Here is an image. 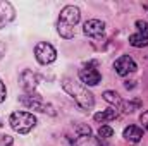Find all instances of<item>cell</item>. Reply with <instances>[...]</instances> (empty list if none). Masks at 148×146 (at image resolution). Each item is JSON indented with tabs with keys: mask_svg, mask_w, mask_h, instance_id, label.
I'll use <instances>...</instances> for the list:
<instances>
[{
	"mask_svg": "<svg viewBox=\"0 0 148 146\" xmlns=\"http://www.w3.org/2000/svg\"><path fill=\"white\" fill-rule=\"evenodd\" d=\"M74 145L76 146H103L102 141H100V138L91 136V132H90V134H79V136L76 138Z\"/></svg>",
	"mask_w": 148,
	"mask_h": 146,
	"instance_id": "obj_12",
	"label": "cell"
},
{
	"mask_svg": "<svg viewBox=\"0 0 148 146\" xmlns=\"http://www.w3.org/2000/svg\"><path fill=\"white\" fill-rule=\"evenodd\" d=\"M19 102H21L26 108L36 110V112H41V113H48V115H55V113H57L55 108H53L50 103L43 102V98H41L40 95H23V96H19Z\"/></svg>",
	"mask_w": 148,
	"mask_h": 146,
	"instance_id": "obj_4",
	"label": "cell"
},
{
	"mask_svg": "<svg viewBox=\"0 0 148 146\" xmlns=\"http://www.w3.org/2000/svg\"><path fill=\"white\" fill-rule=\"evenodd\" d=\"M112 134H114V129H112L110 126H102V127L98 129V138H100V139L112 138Z\"/></svg>",
	"mask_w": 148,
	"mask_h": 146,
	"instance_id": "obj_16",
	"label": "cell"
},
{
	"mask_svg": "<svg viewBox=\"0 0 148 146\" xmlns=\"http://www.w3.org/2000/svg\"><path fill=\"white\" fill-rule=\"evenodd\" d=\"M62 88H64V91L83 110H91L95 107V96H93V93H90L83 84L76 83V81L69 79V77H64L62 79Z\"/></svg>",
	"mask_w": 148,
	"mask_h": 146,
	"instance_id": "obj_1",
	"label": "cell"
},
{
	"mask_svg": "<svg viewBox=\"0 0 148 146\" xmlns=\"http://www.w3.org/2000/svg\"><path fill=\"white\" fill-rule=\"evenodd\" d=\"M83 33H84L86 36H90V38L102 36V35L105 33V23H102V21H98V19H90V21L84 23Z\"/></svg>",
	"mask_w": 148,
	"mask_h": 146,
	"instance_id": "obj_8",
	"label": "cell"
},
{
	"mask_svg": "<svg viewBox=\"0 0 148 146\" xmlns=\"http://www.w3.org/2000/svg\"><path fill=\"white\" fill-rule=\"evenodd\" d=\"M35 57H36V60L41 65H48V64H52L57 59V50L50 43L40 41L35 46Z\"/></svg>",
	"mask_w": 148,
	"mask_h": 146,
	"instance_id": "obj_6",
	"label": "cell"
},
{
	"mask_svg": "<svg viewBox=\"0 0 148 146\" xmlns=\"http://www.w3.org/2000/svg\"><path fill=\"white\" fill-rule=\"evenodd\" d=\"M14 139L9 134H0V146H12Z\"/></svg>",
	"mask_w": 148,
	"mask_h": 146,
	"instance_id": "obj_18",
	"label": "cell"
},
{
	"mask_svg": "<svg viewBox=\"0 0 148 146\" xmlns=\"http://www.w3.org/2000/svg\"><path fill=\"white\" fill-rule=\"evenodd\" d=\"M21 86H23V89L28 93V95H33V91L36 89L38 86V77L36 74L33 72V71H29V69H26V71H23L21 72Z\"/></svg>",
	"mask_w": 148,
	"mask_h": 146,
	"instance_id": "obj_9",
	"label": "cell"
},
{
	"mask_svg": "<svg viewBox=\"0 0 148 146\" xmlns=\"http://www.w3.org/2000/svg\"><path fill=\"white\" fill-rule=\"evenodd\" d=\"M5 98H7V88H5L3 81L0 79V103H2V102H5Z\"/></svg>",
	"mask_w": 148,
	"mask_h": 146,
	"instance_id": "obj_19",
	"label": "cell"
},
{
	"mask_svg": "<svg viewBox=\"0 0 148 146\" xmlns=\"http://www.w3.org/2000/svg\"><path fill=\"white\" fill-rule=\"evenodd\" d=\"M0 127H2V119H0Z\"/></svg>",
	"mask_w": 148,
	"mask_h": 146,
	"instance_id": "obj_22",
	"label": "cell"
},
{
	"mask_svg": "<svg viewBox=\"0 0 148 146\" xmlns=\"http://www.w3.org/2000/svg\"><path fill=\"white\" fill-rule=\"evenodd\" d=\"M129 45L136 46V48H143V46H148V36L141 35V33H134L129 36Z\"/></svg>",
	"mask_w": 148,
	"mask_h": 146,
	"instance_id": "obj_15",
	"label": "cell"
},
{
	"mask_svg": "<svg viewBox=\"0 0 148 146\" xmlns=\"http://www.w3.org/2000/svg\"><path fill=\"white\" fill-rule=\"evenodd\" d=\"M81 19V12L76 5H66L60 10L59 16V23H57V31L59 35L66 40H71L74 36V26L79 23Z\"/></svg>",
	"mask_w": 148,
	"mask_h": 146,
	"instance_id": "obj_2",
	"label": "cell"
},
{
	"mask_svg": "<svg viewBox=\"0 0 148 146\" xmlns=\"http://www.w3.org/2000/svg\"><path fill=\"white\" fill-rule=\"evenodd\" d=\"M3 53H5V45L0 41V60H2V57H3Z\"/></svg>",
	"mask_w": 148,
	"mask_h": 146,
	"instance_id": "obj_21",
	"label": "cell"
},
{
	"mask_svg": "<svg viewBox=\"0 0 148 146\" xmlns=\"http://www.w3.org/2000/svg\"><path fill=\"white\" fill-rule=\"evenodd\" d=\"M9 124H10V127H12L16 132H19V134H28L29 131L35 129V126H36V117H35L33 113H29V112H14V113H10V117H9Z\"/></svg>",
	"mask_w": 148,
	"mask_h": 146,
	"instance_id": "obj_3",
	"label": "cell"
},
{
	"mask_svg": "<svg viewBox=\"0 0 148 146\" xmlns=\"http://www.w3.org/2000/svg\"><path fill=\"white\" fill-rule=\"evenodd\" d=\"M79 79H81V83H84L88 86H97L102 81V74L95 67H84L79 71Z\"/></svg>",
	"mask_w": 148,
	"mask_h": 146,
	"instance_id": "obj_10",
	"label": "cell"
},
{
	"mask_svg": "<svg viewBox=\"0 0 148 146\" xmlns=\"http://www.w3.org/2000/svg\"><path fill=\"white\" fill-rule=\"evenodd\" d=\"M117 115H119V110L114 108V107H110L109 110H103V112L95 113V117H93V119H95L97 122H102V124H103V122H107V120H114Z\"/></svg>",
	"mask_w": 148,
	"mask_h": 146,
	"instance_id": "obj_14",
	"label": "cell"
},
{
	"mask_svg": "<svg viewBox=\"0 0 148 146\" xmlns=\"http://www.w3.org/2000/svg\"><path fill=\"white\" fill-rule=\"evenodd\" d=\"M136 28H138V31L141 33V35H145V36H148V23L147 21H136Z\"/></svg>",
	"mask_w": 148,
	"mask_h": 146,
	"instance_id": "obj_17",
	"label": "cell"
},
{
	"mask_svg": "<svg viewBox=\"0 0 148 146\" xmlns=\"http://www.w3.org/2000/svg\"><path fill=\"white\" fill-rule=\"evenodd\" d=\"M122 136H124L127 141H131V143H138V141H141V138H143V131H141L138 126H129V127L124 129Z\"/></svg>",
	"mask_w": 148,
	"mask_h": 146,
	"instance_id": "obj_13",
	"label": "cell"
},
{
	"mask_svg": "<svg viewBox=\"0 0 148 146\" xmlns=\"http://www.w3.org/2000/svg\"><path fill=\"white\" fill-rule=\"evenodd\" d=\"M114 69L119 76H127V74L136 71V62L129 57V55H122L114 62Z\"/></svg>",
	"mask_w": 148,
	"mask_h": 146,
	"instance_id": "obj_7",
	"label": "cell"
},
{
	"mask_svg": "<svg viewBox=\"0 0 148 146\" xmlns=\"http://www.w3.org/2000/svg\"><path fill=\"white\" fill-rule=\"evenodd\" d=\"M14 17H16V10H14L12 3L5 2V0H0V29L5 28Z\"/></svg>",
	"mask_w": 148,
	"mask_h": 146,
	"instance_id": "obj_11",
	"label": "cell"
},
{
	"mask_svg": "<svg viewBox=\"0 0 148 146\" xmlns=\"http://www.w3.org/2000/svg\"><path fill=\"white\" fill-rule=\"evenodd\" d=\"M140 122L143 124V127H145V129L148 131V110L141 113V117H140Z\"/></svg>",
	"mask_w": 148,
	"mask_h": 146,
	"instance_id": "obj_20",
	"label": "cell"
},
{
	"mask_svg": "<svg viewBox=\"0 0 148 146\" xmlns=\"http://www.w3.org/2000/svg\"><path fill=\"white\" fill-rule=\"evenodd\" d=\"M103 100H105L107 103H110L114 108L122 110L124 113H133L134 110L140 107V102H124L115 91H105V93H103Z\"/></svg>",
	"mask_w": 148,
	"mask_h": 146,
	"instance_id": "obj_5",
	"label": "cell"
}]
</instances>
